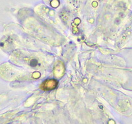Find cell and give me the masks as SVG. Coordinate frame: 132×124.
Returning a JSON list of instances; mask_svg holds the SVG:
<instances>
[{"label":"cell","mask_w":132,"mask_h":124,"mask_svg":"<svg viewBox=\"0 0 132 124\" xmlns=\"http://www.w3.org/2000/svg\"><path fill=\"white\" fill-rule=\"evenodd\" d=\"M56 84H57V82L55 81V80H48V81H46V82H44L43 88L44 90L54 89L56 86Z\"/></svg>","instance_id":"1"}]
</instances>
